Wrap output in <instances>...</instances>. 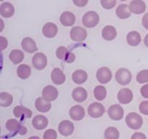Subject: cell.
<instances>
[{
    "instance_id": "obj_1",
    "label": "cell",
    "mask_w": 148,
    "mask_h": 139,
    "mask_svg": "<svg viewBox=\"0 0 148 139\" xmlns=\"http://www.w3.org/2000/svg\"><path fill=\"white\" fill-rule=\"evenodd\" d=\"M126 124L132 130H139L143 126V120L141 116L136 112H130L126 117Z\"/></svg>"
},
{
    "instance_id": "obj_2",
    "label": "cell",
    "mask_w": 148,
    "mask_h": 139,
    "mask_svg": "<svg viewBox=\"0 0 148 139\" xmlns=\"http://www.w3.org/2000/svg\"><path fill=\"white\" fill-rule=\"evenodd\" d=\"M100 21L98 13L95 11H89L85 13L82 17V24L88 28H95Z\"/></svg>"
},
{
    "instance_id": "obj_3",
    "label": "cell",
    "mask_w": 148,
    "mask_h": 139,
    "mask_svg": "<svg viewBox=\"0 0 148 139\" xmlns=\"http://www.w3.org/2000/svg\"><path fill=\"white\" fill-rule=\"evenodd\" d=\"M132 73L126 68H120L117 70L115 75V79L118 83L121 85H127L131 82Z\"/></svg>"
},
{
    "instance_id": "obj_4",
    "label": "cell",
    "mask_w": 148,
    "mask_h": 139,
    "mask_svg": "<svg viewBox=\"0 0 148 139\" xmlns=\"http://www.w3.org/2000/svg\"><path fill=\"white\" fill-rule=\"evenodd\" d=\"M5 126L7 130L11 132V133H18L22 136L25 135L27 131V128L22 125L15 119H10V120H7Z\"/></svg>"
},
{
    "instance_id": "obj_5",
    "label": "cell",
    "mask_w": 148,
    "mask_h": 139,
    "mask_svg": "<svg viewBox=\"0 0 148 139\" xmlns=\"http://www.w3.org/2000/svg\"><path fill=\"white\" fill-rule=\"evenodd\" d=\"M56 56L58 59L65 61L67 63H72L76 59L75 55L64 46H60L56 49Z\"/></svg>"
},
{
    "instance_id": "obj_6",
    "label": "cell",
    "mask_w": 148,
    "mask_h": 139,
    "mask_svg": "<svg viewBox=\"0 0 148 139\" xmlns=\"http://www.w3.org/2000/svg\"><path fill=\"white\" fill-rule=\"evenodd\" d=\"M88 33L85 28L79 26L73 27L70 30V38L75 42H82L86 39Z\"/></svg>"
},
{
    "instance_id": "obj_7",
    "label": "cell",
    "mask_w": 148,
    "mask_h": 139,
    "mask_svg": "<svg viewBox=\"0 0 148 139\" xmlns=\"http://www.w3.org/2000/svg\"><path fill=\"white\" fill-rule=\"evenodd\" d=\"M113 74L111 70L107 67H102L96 72V78L101 84H106L112 79Z\"/></svg>"
},
{
    "instance_id": "obj_8",
    "label": "cell",
    "mask_w": 148,
    "mask_h": 139,
    "mask_svg": "<svg viewBox=\"0 0 148 139\" xmlns=\"http://www.w3.org/2000/svg\"><path fill=\"white\" fill-rule=\"evenodd\" d=\"M88 113L92 118H99L105 113V107L101 103L93 102L88 107Z\"/></svg>"
},
{
    "instance_id": "obj_9",
    "label": "cell",
    "mask_w": 148,
    "mask_h": 139,
    "mask_svg": "<svg viewBox=\"0 0 148 139\" xmlns=\"http://www.w3.org/2000/svg\"><path fill=\"white\" fill-rule=\"evenodd\" d=\"M47 62L48 60L46 56L44 54L40 53V52L35 54L32 59L33 67L38 70H42L44 69L47 66Z\"/></svg>"
},
{
    "instance_id": "obj_10",
    "label": "cell",
    "mask_w": 148,
    "mask_h": 139,
    "mask_svg": "<svg viewBox=\"0 0 148 139\" xmlns=\"http://www.w3.org/2000/svg\"><path fill=\"white\" fill-rule=\"evenodd\" d=\"M108 114L111 120L116 121L121 120L124 117V109L119 104H114L108 108Z\"/></svg>"
},
{
    "instance_id": "obj_11",
    "label": "cell",
    "mask_w": 148,
    "mask_h": 139,
    "mask_svg": "<svg viewBox=\"0 0 148 139\" xmlns=\"http://www.w3.org/2000/svg\"><path fill=\"white\" fill-rule=\"evenodd\" d=\"M133 93L130 88H121L118 93L117 98L120 104H127L132 102L133 99Z\"/></svg>"
},
{
    "instance_id": "obj_12",
    "label": "cell",
    "mask_w": 148,
    "mask_h": 139,
    "mask_svg": "<svg viewBox=\"0 0 148 139\" xmlns=\"http://www.w3.org/2000/svg\"><path fill=\"white\" fill-rule=\"evenodd\" d=\"M59 96V91L55 87L52 85H46L43 88L42 91V96L49 101H53L57 98Z\"/></svg>"
},
{
    "instance_id": "obj_13",
    "label": "cell",
    "mask_w": 148,
    "mask_h": 139,
    "mask_svg": "<svg viewBox=\"0 0 148 139\" xmlns=\"http://www.w3.org/2000/svg\"><path fill=\"white\" fill-rule=\"evenodd\" d=\"M13 114L14 117L20 119L21 120H24L25 119H28L32 117L31 110L23 106H16L13 109Z\"/></svg>"
},
{
    "instance_id": "obj_14",
    "label": "cell",
    "mask_w": 148,
    "mask_h": 139,
    "mask_svg": "<svg viewBox=\"0 0 148 139\" xmlns=\"http://www.w3.org/2000/svg\"><path fill=\"white\" fill-rule=\"evenodd\" d=\"M75 126L72 122L69 120H63L59 125V132L62 136H69L73 133Z\"/></svg>"
},
{
    "instance_id": "obj_15",
    "label": "cell",
    "mask_w": 148,
    "mask_h": 139,
    "mask_svg": "<svg viewBox=\"0 0 148 139\" xmlns=\"http://www.w3.org/2000/svg\"><path fill=\"white\" fill-rule=\"evenodd\" d=\"M69 116L75 121H80L85 115V111L80 105H75L69 109Z\"/></svg>"
},
{
    "instance_id": "obj_16",
    "label": "cell",
    "mask_w": 148,
    "mask_h": 139,
    "mask_svg": "<svg viewBox=\"0 0 148 139\" xmlns=\"http://www.w3.org/2000/svg\"><path fill=\"white\" fill-rule=\"evenodd\" d=\"M21 46L25 52L30 54L35 53L38 50L36 43L33 39L30 37H25L22 40Z\"/></svg>"
},
{
    "instance_id": "obj_17",
    "label": "cell",
    "mask_w": 148,
    "mask_h": 139,
    "mask_svg": "<svg viewBox=\"0 0 148 139\" xmlns=\"http://www.w3.org/2000/svg\"><path fill=\"white\" fill-rule=\"evenodd\" d=\"M130 8L132 13L135 14H143L146 10V4L143 0H133L130 2Z\"/></svg>"
},
{
    "instance_id": "obj_18",
    "label": "cell",
    "mask_w": 148,
    "mask_h": 139,
    "mask_svg": "<svg viewBox=\"0 0 148 139\" xmlns=\"http://www.w3.org/2000/svg\"><path fill=\"white\" fill-rule=\"evenodd\" d=\"M48 124H49V120H48L47 117L42 114H38V115L35 116L32 121V125H33V127L38 130H41L46 128L48 126Z\"/></svg>"
},
{
    "instance_id": "obj_19",
    "label": "cell",
    "mask_w": 148,
    "mask_h": 139,
    "mask_svg": "<svg viewBox=\"0 0 148 139\" xmlns=\"http://www.w3.org/2000/svg\"><path fill=\"white\" fill-rule=\"evenodd\" d=\"M42 32L45 37L51 39L56 36L58 32V28L56 24L53 23H47L43 25Z\"/></svg>"
},
{
    "instance_id": "obj_20",
    "label": "cell",
    "mask_w": 148,
    "mask_h": 139,
    "mask_svg": "<svg viewBox=\"0 0 148 139\" xmlns=\"http://www.w3.org/2000/svg\"><path fill=\"white\" fill-rule=\"evenodd\" d=\"M51 78L56 85H62L66 81V76L64 73L59 68H54L51 73Z\"/></svg>"
},
{
    "instance_id": "obj_21",
    "label": "cell",
    "mask_w": 148,
    "mask_h": 139,
    "mask_svg": "<svg viewBox=\"0 0 148 139\" xmlns=\"http://www.w3.org/2000/svg\"><path fill=\"white\" fill-rule=\"evenodd\" d=\"M36 108L40 112L46 113L48 112L51 108V101H47L45 99L43 96L38 97L36 101Z\"/></svg>"
},
{
    "instance_id": "obj_22",
    "label": "cell",
    "mask_w": 148,
    "mask_h": 139,
    "mask_svg": "<svg viewBox=\"0 0 148 139\" xmlns=\"http://www.w3.org/2000/svg\"><path fill=\"white\" fill-rule=\"evenodd\" d=\"M76 21V17L73 13L70 12H64L60 16V22L64 26L69 27L72 26L75 23Z\"/></svg>"
},
{
    "instance_id": "obj_23",
    "label": "cell",
    "mask_w": 148,
    "mask_h": 139,
    "mask_svg": "<svg viewBox=\"0 0 148 139\" xmlns=\"http://www.w3.org/2000/svg\"><path fill=\"white\" fill-rule=\"evenodd\" d=\"M72 98L77 102H83L88 98V92L85 88L82 87H77L72 91Z\"/></svg>"
},
{
    "instance_id": "obj_24",
    "label": "cell",
    "mask_w": 148,
    "mask_h": 139,
    "mask_svg": "<svg viewBox=\"0 0 148 139\" xmlns=\"http://www.w3.org/2000/svg\"><path fill=\"white\" fill-rule=\"evenodd\" d=\"M117 36L116 29L112 25H106L102 30V38L106 41H113Z\"/></svg>"
},
{
    "instance_id": "obj_25",
    "label": "cell",
    "mask_w": 148,
    "mask_h": 139,
    "mask_svg": "<svg viewBox=\"0 0 148 139\" xmlns=\"http://www.w3.org/2000/svg\"><path fill=\"white\" fill-rule=\"evenodd\" d=\"M14 13V6L10 2H4L0 6V14L5 18H9L13 16Z\"/></svg>"
},
{
    "instance_id": "obj_26",
    "label": "cell",
    "mask_w": 148,
    "mask_h": 139,
    "mask_svg": "<svg viewBox=\"0 0 148 139\" xmlns=\"http://www.w3.org/2000/svg\"><path fill=\"white\" fill-rule=\"evenodd\" d=\"M131 10H130V6L125 4H121L118 6L116 10V14L117 17L120 19H127L131 16Z\"/></svg>"
},
{
    "instance_id": "obj_27",
    "label": "cell",
    "mask_w": 148,
    "mask_h": 139,
    "mask_svg": "<svg viewBox=\"0 0 148 139\" xmlns=\"http://www.w3.org/2000/svg\"><path fill=\"white\" fill-rule=\"evenodd\" d=\"M88 77L87 72L82 70H75L72 75V81H74V83L78 84V85H81V84H83L84 83L86 82V81L88 80Z\"/></svg>"
},
{
    "instance_id": "obj_28",
    "label": "cell",
    "mask_w": 148,
    "mask_h": 139,
    "mask_svg": "<svg viewBox=\"0 0 148 139\" xmlns=\"http://www.w3.org/2000/svg\"><path fill=\"white\" fill-rule=\"evenodd\" d=\"M127 41L130 46H137L142 41V37L137 31H130L127 36Z\"/></svg>"
},
{
    "instance_id": "obj_29",
    "label": "cell",
    "mask_w": 148,
    "mask_h": 139,
    "mask_svg": "<svg viewBox=\"0 0 148 139\" xmlns=\"http://www.w3.org/2000/svg\"><path fill=\"white\" fill-rule=\"evenodd\" d=\"M24 53L21 50H19V49H14L9 54L10 60L14 65L21 63L23 59H24Z\"/></svg>"
},
{
    "instance_id": "obj_30",
    "label": "cell",
    "mask_w": 148,
    "mask_h": 139,
    "mask_svg": "<svg viewBox=\"0 0 148 139\" xmlns=\"http://www.w3.org/2000/svg\"><path fill=\"white\" fill-rule=\"evenodd\" d=\"M17 74L20 79L25 80L30 77L31 74V69L27 65H20L17 67Z\"/></svg>"
},
{
    "instance_id": "obj_31",
    "label": "cell",
    "mask_w": 148,
    "mask_h": 139,
    "mask_svg": "<svg viewBox=\"0 0 148 139\" xmlns=\"http://www.w3.org/2000/svg\"><path fill=\"white\" fill-rule=\"evenodd\" d=\"M94 96L98 101H103L106 98L107 95L106 88L103 85H97L94 88Z\"/></svg>"
},
{
    "instance_id": "obj_32",
    "label": "cell",
    "mask_w": 148,
    "mask_h": 139,
    "mask_svg": "<svg viewBox=\"0 0 148 139\" xmlns=\"http://www.w3.org/2000/svg\"><path fill=\"white\" fill-rule=\"evenodd\" d=\"M13 101V97L11 94L7 92L0 94V105L3 107H10Z\"/></svg>"
},
{
    "instance_id": "obj_33",
    "label": "cell",
    "mask_w": 148,
    "mask_h": 139,
    "mask_svg": "<svg viewBox=\"0 0 148 139\" xmlns=\"http://www.w3.org/2000/svg\"><path fill=\"white\" fill-rule=\"evenodd\" d=\"M104 138L106 139H118L119 138V131L114 127H109L104 132Z\"/></svg>"
},
{
    "instance_id": "obj_34",
    "label": "cell",
    "mask_w": 148,
    "mask_h": 139,
    "mask_svg": "<svg viewBox=\"0 0 148 139\" xmlns=\"http://www.w3.org/2000/svg\"><path fill=\"white\" fill-rule=\"evenodd\" d=\"M136 79L139 83H148V70H143L139 72L136 77Z\"/></svg>"
},
{
    "instance_id": "obj_35",
    "label": "cell",
    "mask_w": 148,
    "mask_h": 139,
    "mask_svg": "<svg viewBox=\"0 0 148 139\" xmlns=\"http://www.w3.org/2000/svg\"><path fill=\"white\" fill-rule=\"evenodd\" d=\"M116 0H101V4L105 10H111L116 4Z\"/></svg>"
},
{
    "instance_id": "obj_36",
    "label": "cell",
    "mask_w": 148,
    "mask_h": 139,
    "mask_svg": "<svg viewBox=\"0 0 148 139\" xmlns=\"http://www.w3.org/2000/svg\"><path fill=\"white\" fill-rule=\"evenodd\" d=\"M43 138L44 139H56L57 138V133L55 130L49 129L45 131Z\"/></svg>"
},
{
    "instance_id": "obj_37",
    "label": "cell",
    "mask_w": 148,
    "mask_h": 139,
    "mask_svg": "<svg viewBox=\"0 0 148 139\" xmlns=\"http://www.w3.org/2000/svg\"><path fill=\"white\" fill-rule=\"evenodd\" d=\"M140 111L143 114L148 115V101H143L140 103Z\"/></svg>"
},
{
    "instance_id": "obj_38",
    "label": "cell",
    "mask_w": 148,
    "mask_h": 139,
    "mask_svg": "<svg viewBox=\"0 0 148 139\" xmlns=\"http://www.w3.org/2000/svg\"><path fill=\"white\" fill-rule=\"evenodd\" d=\"M74 4L78 7H84L88 3V0H72Z\"/></svg>"
},
{
    "instance_id": "obj_39",
    "label": "cell",
    "mask_w": 148,
    "mask_h": 139,
    "mask_svg": "<svg viewBox=\"0 0 148 139\" xmlns=\"http://www.w3.org/2000/svg\"><path fill=\"white\" fill-rule=\"evenodd\" d=\"M140 93L143 97L145 98H148V84L143 85L140 89Z\"/></svg>"
},
{
    "instance_id": "obj_40",
    "label": "cell",
    "mask_w": 148,
    "mask_h": 139,
    "mask_svg": "<svg viewBox=\"0 0 148 139\" xmlns=\"http://www.w3.org/2000/svg\"><path fill=\"white\" fill-rule=\"evenodd\" d=\"M7 44H8V42H7V39H5L3 36L0 37V46H1V51H3L4 49L7 47Z\"/></svg>"
},
{
    "instance_id": "obj_41",
    "label": "cell",
    "mask_w": 148,
    "mask_h": 139,
    "mask_svg": "<svg viewBox=\"0 0 148 139\" xmlns=\"http://www.w3.org/2000/svg\"><path fill=\"white\" fill-rule=\"evenodd\" d=\"M142 23H143V27L145 29L148 30V12L145 14V15L143 17L142 19Z\"/></svg>"
},
{
    "instance_id": "obj_42",
    "label": "cell",
    "mask_w": 148,
    "mask_h": 139,
    "mask_svg": "<svg viewBox=\"0 0 148 139\" xmlns=\"http://www.w3.org/2000/svg\"><path fill=\"white\" fill-rule=\"evenodd\" d=\"M132 138H137V139H146L147 137H146L145 135L143 134V133H135L132 136Z\"/></svg>"
},
{
    "instance_id": "obj_43",
    "label": "cell",
    "mask_w": 148,
    "mask_h": 139,
    "mask_svg": "<svg viewBox=\"0 0 148 139\" xmlns=\"http://www.w3.org/2000/svg\"><path fill=\"white\" fill-rule=\"evenodd\" d=\"M144 43L146 46L148 48V33L146 35V36L144 39Z\"/></svg>"
},
{
    "instance_id": "obj_44",
    "label": "cell",
    "mask_w": 148,
    "mask_h": 139,
    "mask_svg": "<svg viewBox=\"0 0 148 139\" xmlns=\"http://www.w3.org/2000/svg\"><path fill=\"white\" fill-rule=\"evenodd\" d=\"M120 1H127V0H120Z\"/></svg>"
},
{
    "instance_id": "obj_45",
    "label": "cell",
    "mask_w": 148,
    "mask_h": 139,
    "mask_svg": "<svg viewBox=\"0 0 148 139\" xmlns=\"http://www.w3.org/2000/svg\"><path fill=\"white\" fill-rule=\"evenodd\" d=\"M0 1H4V0H0Z\"/></svg>"
}]
</instances>
